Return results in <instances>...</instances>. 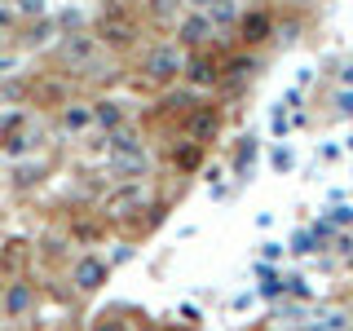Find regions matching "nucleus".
Here are the masks:
<instances>
[{
  "label": "nucleus",
  "instance_id": "nucleus-1",
  "mask_svg": "<svg viewBox=\"0 0 353 331\" xmlns=\"http://www.w3.org/2000/svg\"><path fill=\"white\" fill-rule=\"evenodd\" d=\"M102 44H97L93 31H71V36L58 40V66L71 75H93L102 66Z\"/></svg>",
  "mask_w": 353,
  "mask_h": 331
},
{
  "label": "nucleus",
  "instance_id": "nucleus-20",
  "mask_svg": "<svg viewBox=\"0 0 353 331\" xmlns=\"http://www.w3.org/2000/svg\"><path fill=\"white\" fill-rule=\"evenodd\" d=\"M22 124H27V115H22V110H9V115H5V119H0V137H5V141H9V137H14V132H18Z\"/></svg>",
  "mask_w": 353,
  "mask_h": 331
},
{
  "label": "nucleus",
  "instance_id": "nucleus-16",
  "mask_svg": "<svg viewBox=\"0 0 353 331\" xmlns=\"http://www.w3.org/2000/svg\"><path fill=\"white\" fill-rule=\"evenodd\" d=\"M141 9H146L150 22H176L185 5H181V0H141Z\"/></svg>",
  "mask_w": 353,
  "mask_h": 331
},
{
  "label": "nucleus",
  "instance_id": "nucleus-8",
  "mask_svg": "<svg viewBox=\"0 0 353 331\" xmlns=\"http://www.w3.org/2000/svg\"><path fill=\"white\" fill-rule=\"evenodd\" d=\"M274 36V14L270 9H248V14L239 18V40L248 44V49H256Z\"/></svg>",
  "mask_w": 353,
  "mask_h": 331
},
{
  "label": "nucleus",
  "instance_id": "nucleus-12",
  "mask_svg": "<svg viewBox=\"0 0 353 331\" xmlns=\"http://www.w3.org/2000/svg\"><path fill=\"white\" fill-rule=\"evenodd\" d=\"M58 124L66 132H84V128H93V102H66L58 110Z\"/></svg>",
  "mask_w": 353,
  "mask_h": 331
},
{
  "label": "nucleus",
  "instance_id": "nucleus-23",
  "mask_svg": "<svg viewBox=\"0 0 353 331\" xmlns=\"http://www.w3.org/2000/svg\"><path fill=\"white\" fill-rule=\"evenodd\" d=\"M252 154H256V141H252V137H243V146H239V168H248V163H252Z\"/></svg>",
  "mask_w": 353,
  "mask_h": 331
},
{
  "label": "nucleus",
  "instance_id": "nucleus-9",
  "mask_svg": "<svg viewBox=\"0 0 353 331\" xmlns=\"http://www.w3.org/2000/svg\"><path fill=\"white\" fill-rule=\"evenodd\" d=\"M0 309H5V318H27L36 309V287L27 279H14L5 287V296H0Z\"/></svg>",
  "mask_w": 353,
  "mask_h": 331
},
{
  "label": "nucleus",
  "instance_id": "nucleus-18",
  "mask_svg": "<svg viewBox=\"0 0 353 331\" xmlns=\"http://www.w3.org/2000/svg\"><path fill=\"white\" fill-rule=\"evenodd\" d=\"M287 252H296V257H309V252H318V234H314V230H301V234L292 239V248H287Z\"/></svg>",
  "mask_w": 353,
  "mask_h": 331
},
{
  "label": "nucleus",
  "instance_id": "nucleus-14",
  "mask_svg": "<svg viewBox=\"0 0 353 331\" xmlns=\"http://www.w3.org/2000/svg\"><path fill=\"white\" fill-rule=\"evenodd\" d=\"M172 163L181 172H199V163H203V141H181V146L172 150Z\"/></svg>",
  "mask_w": 353,
  "mask_h": 331
},
{
  "label": "nucleus",
  "instance_id": "nucleus-24",
  "mask_svg": "<svg viewBox=\"0 0 353 331\" xmlns=\"http://www.w3.org/2000/svg\"><path fill=\"white\" fill-rule=\"evenodd\" d=\"M331 225H353V208H336V212H331Z\"/></svg>",
  "mask_w": 353,
  "mask_h": 331
},
{
  "label": "nucleus",
  "instance_id": "nucleus-2",
  "mask_svg": "<svg viewBox=\"0 0 353 331\" xmlns=\"http://www.w3.org/2000/svg\"><path fill=\"white\" fill-rule=\"evenodd\" d=\"M181 66H185L181 44H154L146 58H141V75L154 88H172V84H181Z\"/></svg>",
  "mask_w": 353,
  "mask_h": 331
},
{
  "label": "nucleus",
  "instance_id": "nucleus-27",
  "mask_svg": "<svg viewBox=\"0 0 353 331\" xmlns=\"http://www.w3.org/2000/svg\"><path fill=\"white\" fill-rule=\"evenodd\" d=\"M345 84H353V62H349V71H345Z\"/></svg>",
  "mask_w": 353,
  "mask_h": 331
},
{
  "label": "nucleus",
  "instance_id": "nucleus-17",
  "mask_svg": "<svg viewBox=\"0 0 353 331\" xmlns=\"http://www.w3.org/2000/svg\"><path fill=\"white\" fill-rule=\"evenodd\" d=\"M256 279H261V287H256V292L265 296V301H274V296H283V279H279V274L270 270V265H261V270H256Z\"/></svg>",
  "mask_w": 353,
  "mask_h": 331
},
{
  "label": "nucleus",
  "instance_id": "nucleus-7",
  "mask_svg": "<svg viewBox=\"0 0 353 331\" xmlns=\"http://www.w3.org/2000/svg\"><path fill=\"white\" fill-rule=\"evenodd\" d=\"M106 279H110V265L102 261V257H80L75 261V270H71V283H75V292L80 296H93V292H102L106 287Z\"/></svg>",
  "mask_w": 353,
  "mask_h": 331
},
{
  "label": "nucleus",
  "instance_id": "nucleus-15",
  "mask_svg": "<svg viewBox=\"0 0 353 331\" xmlns=\"http://www.w3.org/2000/svg\"><path fill=\"white\" fill-rule=\"evenodd\" d=\"M208 18H212V27H239V18H243V9L234 5V0H212V9H203Z\"/></svg>",
  "mask_w": 353,
  "mask_h": 331
},
{
  "label": "nucleus",
  "instance_id": "nucleus-25",
  "mask_svg": "<svg viewBox=\"0 0 353 331\" xmlns=\"http://www.w3.org/2000/svg\"><path fill=\"white\" fill-rule=\"evenodd\" d=\"M9 18H14V14H9V5H5V0H0V31L9 27Z\"/></svg>",
  "mask_w": 353,
  "mask_h": 331
},
{
  "label": "nucleus",
  "instance_id": "nucleus-3",
  "mask_svg": "<svg viewBox=\"0 0 353 331\" xmlns=\"http://www.w3.org/2000/svg\"><path fill=\"white\" fill-rule=\"evenodd\" d=\"M93 36H97L102 49H128V44H137V18L115 5L93 22Z\"/></svg>",
  "mask_w": 353,
  "mask_h": 331
},
{
  "label": "nucleus",
  "instance_id": "nucleus-19",
  "mask_svg": "<svg viewBox=\"0 0 353 331\" xmlns=\"http://www.w3.org/2000/svg\"><path fill=\"white\" fill-rule=\"evenodd\" d=\"M336 115L340 119H353V84L336 88Z\"/></svg>",
  "mask_w": 353,
  "mask_h": 331
},
{
  "label": "nucleus",
  "instance_id": "nucleus-6",
  "mask_svg": "<svg viewBox=\"0 0 353 331\" xmlns=\"http://www.w3.org/2000/svg\"><path fill=\"white\" fill-rule=\"evenodd\" d=\"M212 40H216V27H212V18L203 14V9H190V14H181L176 18V44L181 49H212Z\"/></svg>",
  "mask_w": 353,
  "mask_h": 331
},
{
  "label": "nucleus",
  "instance_id": "nucleus-21",
  "mask_svg": "<svg viewBox=\"0 0 353 331\" xmlns=\"http://www.w3.org/2000/svg\"><path fill=\"white\" fill-rule=\"evenodd\" d=\"M14 9L22 18H44V0H14Z\"/></svg>",
  "mask_w": 353,
  "mask_h": 331
},
{
  "label": "nucleus",
  "instance_id": "nucleus-5",
  "mask_svg": "<svg viewBox=\"0 0 353 331\" xmlns=\"http://www.w3.org/2000/svg\"><path fill=\"white\" fill-rule=\"evenodd\" d=\"M181 84H190L194 93L199 88H216V84H225V66H221L208 49H194L190 58H185V66H181Z\"/></svg>",
  "mask_w": 353,
  "mask_h": 331
},
{
  "label": "nucleus",
  "instance_id": "nucleus-28",
  "mask_svg": "<svg viewBox=\"0 0 353 331\" xmlns=\"http://www.w3.org/2000/svg\"><path fill=\"white\" fill-rule=\"evenodd\" d=\"M349 323H353V305H349Z\"/></svg>",
  "mask_w": 353,
  "mask_h": 331
},
{
  "label": "nucleus",
  "instance_id": "nucleus-11",
  "mask_svg": "<svg viewBox=\"0 0 353 331\" xmlns=\"http://www.w3.org/2000/svg\"><path fill=\"white\" fill-rule=\"evenodd\" d=\"M141 203H146L141 185H124V190H119V194L106 203V217H110V221H124V217H132V212H141Z\"/></svg>",
  "mask_w": 353,
  "mask_h": 331
},
{
  "label": "nucleus",
  "instance_id": "nucleus-13",
  "mask_svg": "<svg viewBox=\"0 0 353 331\" xmlns=\"http://www.w3.org/2000/svg\"><path fill=\"white\" fill-rule=\"evenodd\" d=\"M124 106L119 102H110V97H102V102H93V128H102V132H115V128H124Z\"/></svg>",
  "mask_w": 353,
  "mask_h": 331
},
{
  "label": "nucleus",
  "instance_id": "nucleus-10",
  "mask_svg": "<svg viewBox=\"0 0 353 331\" xmlns=\"http://www.w3.org/2000/svg\"><path fill=\"white\" fill-rule=\"evenodd\" d=\"M185 132H190V141H216V132H221V115L212 106H199V110H190L185 115Z\"/></svg>",
  "mask_w": 353,
  "mask_h": 331
},
{
  "label": "nucleus",
  "instance_id": "nucleus-22",
  "mask_svg": "<svg viewBox=\"0 0 353 331\" xmlns=\"http://www.w3.org/2000/svg\"><path fill=\"white\" fill-rule=\"evenodd\" d=\"M93 331H128V323H124V318H115V314H106V318H97V323H93Z\"/></svg>",
  "mask_w": 353,
  "mask_h": 331
},
{
  "label": "nucleus",
  "instance_id": "nucleus-4",
  "mask_svg": "<svg viewBox=\"0 0 353 331\" xmlns=\"http://www.w3.org/2000/svg\"><path fill=\"white\" fill-rule=\"evenodd\" d=\"M106 150H110V163H115L119 172H128V177L146 172V146H141L137 132H128V128L106 132Z\"/></svg>",
  "mask_w": 353,
  "mask_h": 331
},
{
  "label": "nucleus",
  "instance_id": "nucleus-26",
  "mask_svg": "<svg viewBox=\"0 0 353 331\" xmlns=\"http://www.w3.org/2000/svg\"><path fill=\"white\" fill-rule=\"evenodd\" d=\"M185 9H212V0H181Z\"/></svg>",
  "mask_w": 353,
  "mask_h": 331
}]
</instances>
